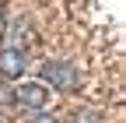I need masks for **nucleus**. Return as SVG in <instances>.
Returning a JSON list of instances; mask_svg holds the SVG:
<instances>
[{"mask_svg": "<svg viewBox=\"0 0 126 123\" xmlns=\"http://www.w3.org/2000/svg\"><path fill=\"white\" fill-rule=\"evenodd\" d=\"M42 78L49 81V84H56V88H63V91H74L77 84H81L77 67L74 63H63V60H49V63L42 67Z\"/></svg>", "mask_w": 126, "mask_h": 123, "instance_id": "1", "label": "nucleus"}, {"mask_svg": "<svg viewBox=\"0 0 126 123\" xmlns=\"http://www.w3.org/2000/svg\"><path fill=\"white\" fill-rule=\"evenodd\" d=\"M25 67H28V56L18 49V46H4V49H0V78L14 81V78L25 74Z\"/></svg>", "mask_w": 126, "mask_h": 123, "instance_id": "2", "label": "nucleus"}, {"mask_svg": "<svg viewBox=\"0 0 126 123\" xmlns=\"http://www.w3.org/2000/svg\"><path fill=\"white\" fill-rule=\"evenodd\" d=\"M14 99H18L21 105H28V109H42V105L49 102V95H46V88H42V84H21Z\"/></svg>", "mask_w": 126, "mask_h": 123, "instance_id": "3", "label": "nucleus"}, {"mask_svg": "<svg viewBox=\"0 0 126 123\" xmlns=\"http://www.w3.org/2000/svg\"><path fill=\"white\" fill-rule=\"evenodd\" d=\"M35 123H56V120H53V116H39Z\"/></svg>", "mask_w": 126, "mask_h": 123, "instance_id": "4", "label": "nucleus"}, {"mask_svg": "<svg viewBox=\"0 0 126 123\" xmlns=\"http://www.w3.org/2000/svg\"><path fill=\"white\" fill-rule=\"evenodd\" d=\"M0 32H4V18H0Z\"/></svg>", "mask_w": 126, "mask_h": 123, "instance_id": "5", "label": "nucleus"}]
</instances>
